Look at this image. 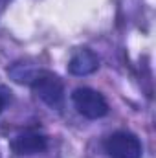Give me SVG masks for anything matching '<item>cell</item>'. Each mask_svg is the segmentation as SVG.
<instances>
[{"label":"cell","instance_id":"cell-3","mask_svg":"<svg viewBox=\"0 0 156 158\" xmlns=\"http://www.w3.org/2000/svg\"><path fill=\"white\" fill-rule=\"evenodd\" d=\"M105 151L110 158H142L140 140L127 131H117L105 140Z\"/></svg>","mask_w":156,"mask_h":158},{"label":"cell","instance_id":"cell-7","mask_svg":"<svg viewBox=\"0 0 156 158\" xmlns=\"http://www.w3.org/2000/svg\"><path fill=\"white\" fill-rule=\"evenodd\" d=\"M6 103H7V96H6V92L0 88V112L4 110V107H6Z\"/></svg>","mask_w":156,"mask_h":158},{"label":"cell","instance_id":"cell-2","mask_svg":"<svg viewBox=\"0 0 156 158\" xmlns=\"http://www.w3.org/2000/svg\"><path fill=\"white\" fill-rule=\"evenodd\" d=\"M72 103L79 114L88 119H99L109 114V103L105 96L88 86H81L72 92Z\"/></svg>","mask_w":156,"mask_h":158},{"label":"cell","instance_id":"cell-4","mask_svg":"<svg viewBox=\"0 0 156 158\" xmlns=\"http://www.w3.org/2000/svg\"><path fill=\"white\" fill-rule=\"evenodd\" d=\"M11 149H13V153H17L20 156L39 155L48 149V138L39 132H22L11 140Z\"/></svg>","mask_w":156,"mask_h":158},{"label":"cell","instance_id":"cell-1","mask_svg":"<svg viewBox=\"0 0 156 158\" xmlns=\"http://www.w3.org/2000/svg\"><path fill=\"white\" fill-rule=\"evenodd\" d=\"M31 90L35 96L42 99L50 109H61L64 101V86L59 76L48 72V70H39L33 81L30 83Z\"/></svg>","mask_w":156,"mask_h":158},{"label":"cell","instance_id":"cell-8","mask_svg":"<svg viewBox=\"0 0 156 158\" xmlns=\"http://www.w3.org/2000/svg\"><path fill=\"white\" fill-rule=\"evenodd\" d=\"M0 2H7V0H0Z\"/></svg>","mask_w":156,"mask_h":158},{"label":"cell","instance_id":"cell-6","mask_svg":"<svg viewBox=\"0 0 156 158\" xmlns=\"http://www.w3.org/2000/svg\"><path fill=\"white\" fill-rule=\"evenodd\" d=\"M9 76L13 81H17V83H20V85H30L33 77L37 76V68H33V66H30V64H26V63H15L9 70Z\"/></svg>","mask_w":156,"mask_h":158},{"label":"cell","instance_id":"cell-5","mask_svg":"<svg viewBox=\"0 0 156 158\" xmlns=\"http://www.w3.org/2000/svg\"><path fill=\"white\" fill-rule=\"evenodd\" d=\"M97 66H99L97 55L88 48H81L72 55L68 63V72L72 76H90L97 70Z\"/></svg>","mask_w":156,"mask_h":158}]
</instances>
